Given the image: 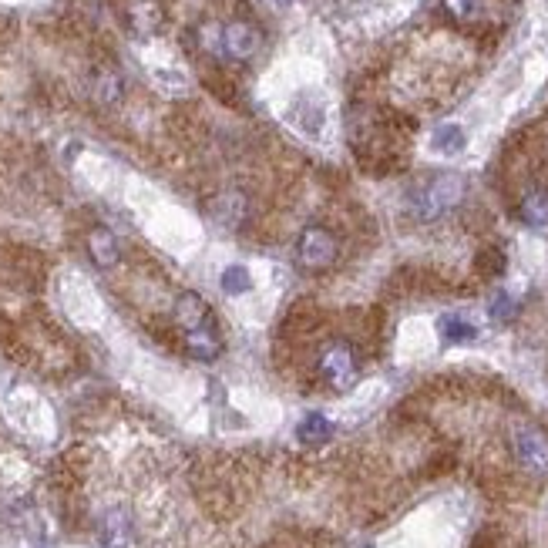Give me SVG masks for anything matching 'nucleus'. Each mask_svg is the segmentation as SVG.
Masks as SVG:
<instances>
[{
  "label": "nucleus",
  "mask_w": 548,
  "mask_h": 548,
  "mask_svg": "<svg viewBox=\"0 0 548 548\" xmlns=\"http://www.w3.org/2000/svg\"><path fill=\"white\" fill-rule=\"evenodd\" d=\"M175 320H179V327L189 333V330H199V327H206V323H212V310L199 293H182L179 300H175Z\"/></svg>",
  "instance_id": "nucleus-8"
},
{
  "label": "nucleus",
  "mask_w": 548,
  "mask_h": 548,
  "mask_svg": "<svg viewBox=\"0 0 548 548\" xmlns=\"http://www.w3.org/2000/svg\"><path fill=\"white\" fill-rule=\"evenodd\" d=\"M340 256V246H337V236L323 226H306L296 239V259H300L303 269H330L337 263Z\"/></svg>",
  "instance_id": "nucleus-5"
},
{
  "label": "nucleus",
  "mask_w": 548,
  "mask_h": 548,
  "mask_svg": "<svg viewBox=\"0 0 548 548\" xmlns=\"http://www.w3.org/2000/svg\"><path fill=\"white\" fill-rule=\"evenodd\" d=\"M202 48L226 61H253L259 51V31L246 21L206 24L202 27Z\"/></svg>",
  "instance_id": "nucleus-2"
},
{
  "label": "nucleus",
  "mask_w": 548,
  "mask_h": 548,
  "mask_svg": "<svg viewBox=\"0 0 548 548\" xmlns=\"http://www.w3.org/2000/svg\"><path fill=\"white\" fill-rule=\"evenodd\" d=\"M269 4H273V7H280V11H286V7H293L296 0H269Z\"/></svg>",
  "instance_id": "nucleus-21"
},
{
  "label": "nucleus",
  "mask_w": 548,
  "mask_h": 548,
  "mask_svg": "<svg viewBox=\"0 0 548 548\" xmlns=\"http://www.w3.org/2000/svg\"><path fill=\"white\" fill-rule=\"evenodd\" d=\"M522 222L525 226H532V229H545L548 226V192L542 189H535V192H528L525 199H522Z\"/></svg>",
  "instance_id": "nucleus-14"
},
{
  "label": "nucleus",
  "mask_w": 548,
  "mask_h": 548,
  "mask_svg": "<svg viewBox=\"0 0 548 548\" xmlns=\"http://www.w3.org/2000/svg\"><path fill=\"white\" fill-rule=\"evenodd\" d=\"M290 122L300 128V132L306 135H320V125H323V108L317 105L313 108L310 101H303V111L300 108H293L290 111Z\"/></svg>",
  "instance_id": "nucleus-17"
},
{
  "label": "nucleus",
  "mask_w": 548,
  "mask_h": 548,
  "mask_svg": "<svg viewBox=\"0 0 548 548\" xmlns=\"http://www.w3.org/2000/svg\"><path fill=\"white\" fill-rule=\"evenodd\" d=\"M122 91H125V85L115 71H101L95 78V95H98V101H105V105L122 98Z\"/></svg>",
  "instance_id": "nucleus-18"
},
{
  "label": "nucleus",
  "mask_w": 548,
  "mask_h": 548,
  "mask_svg": "<svg viewBox=\"0 0 548 548\" xmlns=\"http://www.w3.org/2000/svg\"><path fill=\"white\" fill-rule=\"evenodd\" d=\"M508 441H512L515 461L522 464L528 475L548 478V434L542 431V427L518 421V424H512V434H508Z\"/></svg>",
  "instance_id": "nucleus-4"
},
{
  "label": "nucleus",
  "mask_w": 548,
  "mask_h": 548,
  "mask_svg": "<svg viewBox=\"0 0 548 548\" xmlns=\"http://www.w3.org/2000/svg\"><path fill=\"white\" fill-rule=\"evenodd\" d=\"M296 438H300L306 448H320V444H327L333 438V421L320 411L306 414L300 427H296Z\"/></svg>",
  "instance_id": "nucleus-12"
},
{
  "label": "nucleus",
  "mask_w": 548,
  "mask_h": 548,
  "mask_svg": "<svg viewBox=\"0 0 548 548\" xmlns=\"http://www.w3.org/2000/svg\"><path fill=\"white\" fill-rule=\"evenodd\" d=\"M98 538H101V548H135V542H138L132 518H128V512H122V508L105 512L101 528H98Z\"/></svg>",
  "instance_id": "nucleus-6"
},
{
  "label": "nucleus",
  "mask_w": 548,
  "mask_h": 548,
  "mask_svg": "<svg viewBox=\"0 0 548 548\" xmlns=\"http://www.w3.org/2000/svg\"><path fill=\"white\" fill-rule=\"evenodd\" d=\"M488 310H491V317H495V320H508L518 310V303L512 300V293H498L495 300H491Z\"/></svg>",
  "instance_id": "nucleus-20"
},
{
  "label": "nucleus",
  "mask_w": 548,
  "mask_h": 548,
  "mask_svg": "<svg viewBox=\"0 0 548 548\" xmlns=\"http://www.w3.org/2000/svg\"><path fill=\"white\" fill-rule=\"evenodd\" d=\"M461 199H464V179L461 175L444 172V175H434V179L417 185L411 192V199H407V206H411L414 219L434 222V219H441L444 212H451Z\"/></svg>",
  "instance_id": "nucleus-1"
},
{
  "label": "nucleus",
  "mask_w": 548,
  "mask_h": 548,
  "mask_svg": "<svg viewBox=\"0 0 548 548\" xmlns=\"http://www.w3.org/2000/svg\"><path fill=\"white\" fill-rule=\"evenodd\" d=\"M219 286H222V293H229V296H243V293L253 290V273H249L246 266H239V263L226 266V269H222Z\"/></svg>",
  "instance_id": "nucleus-16"
},
{
  "label": "nucleus",
  "mask_w": 548,
  "mask_h": 548,
  "mask_svg": "<svg viewBox=\"0 0 548 548\" xmlns=\"http://www.w3.org/2000/svg\"><path fill=\"white\" fill-rule=\"evenodd\" d=\"M209 212H212V219H216L219 226L236 229L239 222L246 219V199L239 192H222L209 202Z\"/></svg>",
  "instance_id": "nucleus-11"
},
{
  "label": "nucleus",
  "mask_w": 548,
  "mask_h": 548,
  "mask_svg": "<svg viewBox=\"0 0 548 548\" xmlns=\"http://www.w3.org/2000/svg\"><path fill=\"white\" fill-rule=\"evenodd\" d=\"M162 4L159 0H132L128 4V27L138 34V37H152L162 31Z\"/></svg>",
  "instance_id": "nucleus-7"
},
{
  "label": "nucleus",
  "mask_w": 548,
  "mask_h": 548,
  "mask_svg": "<svg viewBox=\"0 0 548 548\" xmlns=\"http://www.w3.org/2000/svg\"><path fill=\"white\" fill-rule=\"evenodd\" d=\"M444 7H448L451 17H458V21H468V17L478 14L481 0H444Z\"/></svg>",
  "instance_id": "nucleus-19"
},
{
  "label": "nucleus",
  "mask_w": 548,
  "mask_h": 548,
  "mask_svg": "<svg viewBox=\"0 0 548 548\" xmlns=\"http://www.w3.org/2000/svg\"><path fill=\"white\" fill-rule=\"evenodd\" d=\"M88 256L91 263L101 266V269H111L122 259V243L111 229H91L88 232Z\"/></svg>",
  "instance_id": "nucleus-9"
},
{
  "label": "nucleus",
  "mask_w": 548,
  "mask_h": 548,
  "mask_svg": "<svg viewBox=\"0 0 548 548\" xmlns=\"http://www.w3.org/2000/svg\"><path fill=\"white\" fill-rule=\"evenodd\" d=\"M468 145V135H464L461 125H438L431 135V148L441 155H458L461 148Z\"/></svg>",
  "instance_id": "nucleus-15"
},
{
  "label": "nucleus",
  "mask_w": 548,
  "mask_h": 548,
  "mask_svg": "<svg viewBox=\"0 0 548 548\" xmlns=\"http://www.w3.org/2000/svg\"><path fill=\"white\" fill-rule=\"evenodd\" d=\"M317 370L323 384L333 390H354L360 380V357L347 340H327L317 354Z\"/></svg>",
  "instance_id": "nucleus-3"
},
{
  "label": "nucleus",
  "mask_w": 548,
  "mask_h": 548,
  "mask_svg": "<svg viewBox=\"0 0 548 548\" xmlns=\"http://www.w3.org/2000/svg\"><path fill=\"white\" fill-rule=\"evenodd\" d=\"M438 330L448 343H471L478 337V327L464 317V313H444V317L438 320Z\"/></svg>",
  "instance_id": "nucleus-13"
},
{
  "label": "nucleus",
  "mask_w": 548,
  "mask_h": 548,
  "mask_svg": "<svg viewBox=\"0 0 548 548\" xmlns=\"http://www.w3.org/2000/svg\"><path fill=\"white\" fill-rule=\"evenodd\" d=\"M185 347H189V354L195 360H216L222 354V333L216 327V320L206 323V327H199V330H189L185 333Z\"/></svg>",
  "instance_id": "nucleus-10"
}]
</instances>
